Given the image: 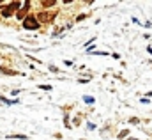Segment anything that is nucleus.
<instances>
[{
	"mask_svg": "<svg viewBox=\"0 0 152 140\" xmlns=\"http://www.w3.org/2000/svg\"><path fill=\"white\" fill-rule=\"evenodd\" d=\"M18 7H20V2H12V4H9L7 7H4V9H2V16L9 18V16H11V14H12Z\"/></svg>",
	"mask_w": 152,
	"mask_h": 140,
	"instance_id": "7ed1b4c3",
	"label": "nucleus"
},
{
	"mask_svg": "<svg viewBox=\"0 0 152 140\" xmlns=\"http://www.w3.org/2000/svg\"><path fill=\"white\" fill-rule=\"evenodd\" d=\"M9 139H20V140H27L25 135H12V137H9Z\"/></svg>",
	"mask_w": 152,
	"mask_h": 140,
	"instance_id": "0eeeda50",
	"label": "nucleus"
},
{
	"mask_svg": "<svg viewBox=\"0 0 152 140\" xmlns=\"http://www.w3.org/2000/svg\"><path fill=\"white\" fill-rule=\"evenodd\" d=\"M85 103H94V99H92L90 96H87V98H85Z\"/></svg>",
	"mask_w": 152,
	"mask_h": 140,
	"instance_id": "6e6552de",
	"label": "nucleus"
},
{
	"mask_svg": "<svg viewBox=\"0 0 152 140\" xmlns=\"http://www.w3.org/2000/svg\"><path fill=\"white\" fill-rule=\"evenodd\" d=\"M0 73H5V74H16V71H12V69H5V68H2V66H0Z\"/></svg>",
	"mask_w": 152,
	"mask_h": 140,
	"instance_id": "423d86ee",
	"label": "nucleus"
},
{
	"mask_svg": "<svg viewBox=\"0 0 152 140\" xmlns=\"http://www.w3.org/2000/svg\"><path fill=\"white\" fill-rule=\"evenodd\" d=\"M41 5H42V7H53L55 2H53V0H44V2H41Z\"/></svg>",
	"mask_w": 152,
	"mask_h": 140,
	"instance_id": "39448f33",
	"label": "nucleus"
},
{
	"mask_svg": "<svg viewBox=\"0 0 152 140\" xmlns=\"http://www.w3.org/2000/svg\"><path fill=\"white\" fill-rule=\"evenodd\" d=\"M57 16V11H41L37 14V21L39 23H51Z\"/></svg>",
	"mask_w": 152,
	"mask_h": 140,
	"instance_id": "f257e3e1",
	"label": "nucleus"
},
{
	"mask_svg": "<svg viewBox=\"0 0 152 140\" xmlns=\"http://www.w3.org/2000/svg\"><path fill=\"white\" fill-rule=\"evenodd\" d=\"M28 7H30V2H25V4H23V9L18 11V18H20V20H25V14L28 13Z\"/></svg>",
	"mask_w": 152,
	"mask_h": 140,
	"instance_id": "20e7f679",
	"label": "nucleus"
},
{
	"mask_svg": "<svg viewBox=\"0 0 152 140\" xmlns=\"http://www.w3.org/2000/svg\"><path fill=\"white\" fill-rule=\"evenodd\" d=\"M23 27H25L27 30H37L39 29L37 18H34V16H27V18L23 20Z\"/></svg>",
	"mask_w": 152,
	"mask_h": 140,
	"instance_id": "f03ea898",
	"label": "nucleus"
}]
</instances>
